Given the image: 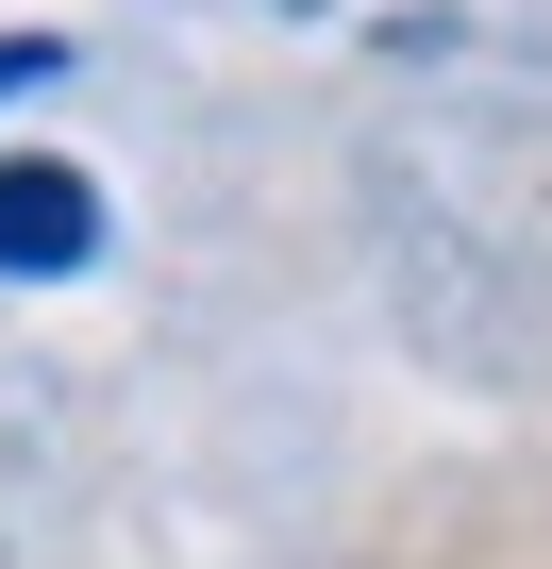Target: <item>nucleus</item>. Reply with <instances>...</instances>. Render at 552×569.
Segmentation results:
<instances>
[{
	"label": "nucleus",
	"mask_w": 552,
	"mask_h": 569,
	"mask_svg": "<svg viewBox=\"0 0 552 569\" xmlns=\"http://www.w3.org/2000/svg\"><path fill=\"white\" fill-rule=\"evenodd\" d=\"M68 268H101V184L84 168H0V284H68Z\"/></svg>",
	"instance_id": "obj_1"
},
{
	"label": "nucleus",
	"mask_w": 552,
	"mask_h": 569,
	"mask_svg": "<svg viewBox=\"0 0 552 569\" xmlns=\"http://www.w3.org/2000/svg\"><path fill=\"white\" fill-rule=\"evenodd\" d=\"M18 84H68V51L51 34H0V101H18Z\"/></svg>",
	"instance_id": "obj_2"
}]
</instances>
